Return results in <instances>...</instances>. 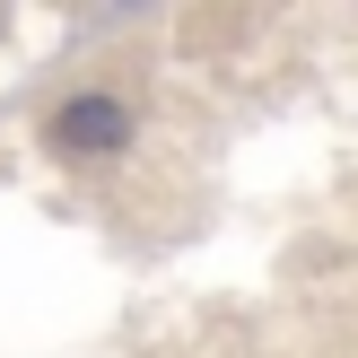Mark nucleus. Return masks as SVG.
Masks as SVG:
<instances>
[{
    "label": "nucleus",
    "instance_id": "1",
    "mask_svg": "<svg viewBox=\"0 0 358 358\" xmlns=\"http://www.w3.org/2000/svg\"><path fill=\"white\" fill-rule=\"evenodd\" d=\"M62 149H87V157H114L122 140H131V114H122L114 96H79V105H62Z\"/></svg>",
    "mask_w": 358,
    "mask_h": 358
}]
</instances>
